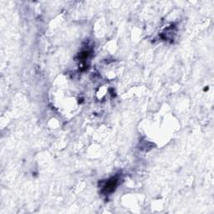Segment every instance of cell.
Returning a JSON list of instances; mask_svg holds the SVG:
<instances>
[{
    "mask_svg": "<svg viewBox=\"0 0 214 214\" xmlns=\"http://www.w3.org/2000/svg\"><path fill=\"white\" fill-rule=\"evenodd\" d=\"M116 183H117L116 179H114V178H113L112 180L110 181H108V183L106 184V186L105 187H106L105 189L106 191V192L114 191L115 187H116Z\"/></svg>",
    "mask_w": 214,
    "mask_h": 214,
    "instance_id": "6da1fadb",
    "label": "cell"
}]
</instances>
